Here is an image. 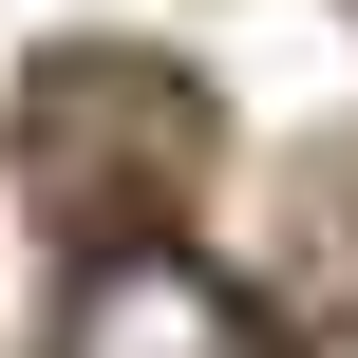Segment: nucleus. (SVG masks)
<instances>
[{
  "instance_id": "nucleus-1",
  "label": "nucleus",
  "mask_w": 358,
  "mask_h": 358,
  "mask_svg": "<svg viewBox=\"0 0 358 358\" xmlns=\"http://www.w3.org/2000/svg\"><path fill=\"white\" fill-rule=\"evenodd\" d=\"M57 358H264V340H245V302H227L208 264H170V245H113V264L76 283Z\"/></svg>"
},
{
  "instance_id": "nucleus-2",
  "label": "nucleus",
  "mask_w": 358,
  "mask_h": 358,
  "mask_svg": "<svg viewBox=\"0 0 358 358\" xmlns=\"http://www.w3.org/2000/svg\"><path fill=\"white\" fill-rule=\"evenodd\" d=\"M302 358H358V340H302Z\"/></svg>"
}]
</instances>
